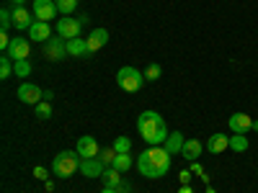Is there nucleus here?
I'll list each match as a JSON object with an SVG mask.
<instances>
[{"label": "nucleus", "instance_id": "obj_11", "mask_svg": "<svg viewBox=\"0 0 258 193\" xmlns=\"http://www.w3.org/2000/svg\"><path fill=\"white\" fill-rule=\"evenodd\" d=\"M34 21H36L34 13L26 11L24 6H16V8H13V29H16V31H29Z\"/></svg>", "mask_w": 258, "mask_h": 193}, {"label": "nucleus", "instance_id": "obj_1", "mask_svg": "<svg viewBox=\"0 0 258 193\" xmlns=\"http://www.w3.org/2000/svg\"><path fill=\"white\" fill-rule=\"evenodd\" d=\"M170 162H173V155H170L165 147H150L145 152H140L137 170H140V175H145L150 180H158V178L168 175Z\"/></svg>", "mask_w": 258, "mask_h": 193}, {"label": "nucleus", "instance_id": "obj_9", "mask_svg": "<svg viewBox=\"0 0 258 193\" xmlns=\"http://www.w3.org/2000/svg\"><path fill=\"white\" fill-rule=\"evenodd\" d=\"M31 13H34L36 21H44V24H49V21H52L59 11H57V3H54V0H34Z\"/></svg>", "mask_w": 258, "mask_h": 193}, {"label": "nucleus", "instance_id": "obj_27", "mask_svg": "<svg viewBox=\"0 0 258 193\" xmlns=\"http://www.w3.org/2000/svg\"><path fill=\"white\" fill-rule=\"evenodd\" d=\"M160 75H163V67L158 62H153L150 67L145 70V80H150V82H155V80H160Z\"/></svg>", "mask_w": 258, "mask_h": 193}, {"label": "nucleus", "instance_id": "obj_32", "mask_svg": "<svg viewBox=\"0 0 258 193\" xmlns=\"http://www.w3.org/2000/svg\"><path fill=\"white\" fill-rule=\"evenodd\" d=\"M11 39L13 36H8V31H0V49H3V52L11 47Z\"/></svg>", "mask_w": 258, "mask_h": 193}, {"label": "nucleus", "instance_id": "obj_15", "mask_svg": "<svg viewBox=\"0 0 258 193\" xmlns=\"http://www.w3.org/2000/svg\"><path fill=\"white\" fill-rule=\"evenodd\" d=\"M85 41H88L91 54H96L98 49H103L106 44H109V31H106V29H93L91 36H85Z\"/></svg>", "mask_w": 258, "mask_h": 193}, {"label": "nucleus", "instance_id": "obj_37", "mask_svg": "<svg viewBox=\"0 0 258 193\" xmlns=\"http://www.w3.org/2000/svg\"><path fill=\"white\" fill-rule=\"evenodd\" d=\"M119 193H129V183H121V188H119Z\"/></svg>", "mask_w": 258, "mask_h": 193}, {"label": "nucleus", "instance_id": "obj_33", "mask_svg": "<svg viewBox=\"0 0 258 193\" xmlns=\"http://www.w3.org/2000/svg\"><path fill=\"white\" fill-rule=\"evenodd\" d=\"M191 170H181V175H178V180H181V185H191Z\"/></svg>", "mask_w": 258, "mask_h": 193}, {"label": "nucleus", "instance_id": "obj_19", "mask_svg": "<svg viewBox=\"0 0 258 193\" xmlns=\"http://www.w3.org/2000/svg\"><path fill=\"white\" fill-rule=\"evenodd\" d=\"M183 144H186V137H183L181 132H170L163 147L168 149L170 155H181V149H183Z\"/></svg>", "mask_w": 258, "mask_h": 193}, {"label": "nucleus", "instance_id": "obj_30", "mask_svg": "<svg viewBox=\"0 0 258 193\" xmlns=\"http://www.w3.org/2000/svg\"><path fill=\"white\" fill-rule=\"evenodd\" d=\"M34 109H36V116H39V119H49V116H52V106H49V101L36 103Z\"/></svg>", "mask_w": 258, "mask_h": 193}, {"label": "nucleus", "instance_id": "obj_39", "mask_svg": "<svg viewBox=\"0 0 258 193\" xmlns=\"http://www.w3.org/2000/svg\"><path fill=\"white\" fill-rule=\"evenodd\" d=\"M101 193H119V188H103Z\"/></svg>", "mask_w": 258, "mask_h": 193}, {"label": "nucleus", "instance_id": "obj_5", "mask_svg": "<svg viewBox=\"0 0 258 193\" xmlns=\"http://www.w3.org/2000/svg\"><path fill=\"white\" fill-rule=\"evenodd\" d=\"M3 54H8L13 62L29 59V54H31V41H29L26 36H13V39H11V47H8Z\"/></svg>", "mask_w": 258, "mask_h": 193}, {"label": "nucleus", "instance_id": "obj_21", "mask_svg": "<svg viewBox=\"0 0 258 193\" xmlns=\"http://www.w3.org/2000/svg\"><path fill=\"white\" fill-rule=\"evenodd\" d=\"M135 165H137V160L132 157V152H116V160H114L111 167H116L119 173H126V170H132Z\"/></svg>", "mask_w": 258, "mask_h": 193}, {"label": "nucleus", "instance_id": "obj_38", "mask_svg": "<svg viewBox=\"0 0 258 193\" xmlns=\"http://www.w3.org/2000/svg\"><path fill=\"white\" fill-rule=\"evenodd\" d=\"M11 3H13V6H26L29 0H11Z\"/></svg>", "mask_w": 258, "mask_h": 193}, {"label": "nucleus", "instance_id": "obj_20", "mask_svg": "<svg viewBox=\"0 0 258 193\" xmlns=\"http://www.w3.org/2000/svg\"><path fill=\"white\" fill-rule=\"evenodd\" d=\"M101 180H103V188H121V173L116 167H106L103 170V175H101Z\"/></svg>", "mask_w": 258, "mask_h": 193}, {"label": "nucleus", "instance_id": "obj_4", "mask_svg": "<svg viewBox=\"0 0 258 193\" xmlns=\"http://www.w3.org/2000/svg\"><path fill=\"white\" fill-rule=\"evenodd\" d=\"M145 82H147V80H145V72H140V70H135V67H121V70L116 72V85H119L121 90H126V93L142 90Z\"/></svg>", "mask_w": 258, "mask_h": 193}, {"label": "nucleus", "instance_id": "obj_17", "mask_svg": "<svg viewBox=\"0 0 258 193\" xmlns=\"http://www.w3.org/2000/svg\"><path fill=\"white\" fill-rule=\"evenodd\" d=\"M207 149H209L212 155H222L225 149H230V137H227V134H222V132L212 134V137L207 139Z\"/></svg>", "mask_w": 258, "mask_h": 193}, {"label": "nucleus", "instance_id": "obj_6", "mask_svg": "<svg viewBox=\"0 0 258 193\" xmlns=\"http://www.w3.org/2000/svg\"><path fill=\"white\" fill-rule=\"evenodd\" d=\"M16 95H18L21 103H26V106H36V103L44 101V90H41L39 85H34V82H21Z\"/></svg>", "mask_w": 258, "mask_h": 193}, {"label": "nucleus", "instance_id": "obj_36", "mask_svg": "<svg viewBox=\"0 0 258 193\" xmlns=\"http://www.w3.org/2000/svg\"><path fill=\"white\" fill-rule=\"evenodd\" d=\"M178 193H194V190H191V185H181V188H178Z\"/></svg>", "mask_w": 258, "mask_h": 193}, {"label": "nucleus", "instance_id": "obj_8", "mask_svg": "<svg viewBox=\"0 0 258 193\" xmlns=\"http://www.w3.org/2000/svg\"><path fill=\"white\" fill-rule=\"evenodd\" d=\"M44 57L49 62H59L68 57V41H64L62 36H52L47 44H44Z\"/></svg>", "mask_w": 258, "mask_h": 193}, {"label": "nucleus", "instance_id": "obj_22", "mask_svg": "<svg viewBox=\"0 0 258 193\" xmlns=\"http://www.w3.org/2000/svg\"><path fill=\"white\" fill-rule=\"evenodd\" d=\"M248 147H250V142H248L245 134H232L230 137V149H232V152H245Z\"/></svg>", "mask_w": 258, "mask_h": 193}, {"label": "nucleus", "instance_id": "obj_16", "mask_svg": "<svg viewBox=\"0 0 258 193\" xmlns=\"http://www.w3.org/2000/svg\"><path fill=\"white\" fill-rule=\"evenodd\" d=\"M68 57H78V59H88L91 57V49H88V41L83 36L78 39H70L68 41Z\"/></svg>", "mask_w": 258, "mask_h": 193}, {"label": "nucleus", "instance_id": "obj_26", "mask_svg": "<svg viewBox=\"0 0 258 193\" xmlns=\"http://www.w3.org/2000/svg\"><path fill=\"white\" fill-rule=\"evenodd\" d=\"M13 75H16V77H29V75H31V62H29V59H21V62H16V70H13Z\"/></svg>", "mask_w": 258, "mask_h": 193}, {"label": "nucleus", "instance_id": "obj_31", "mask_svg": "<svg viewBox=\"0 0 258 193\" xmlns=\"http://www.w3.org/2000/svg\"><path fill=\"white\" fill-rule=\"evenodd\" d=\"M34 178H36V180H49V170L41 167V165H36V167H34Z\"/></svg>", "mask_w": 258, "mask_h": 193}, {"label": "nucleus", "instance_id": "obj_18", "mask_svg": "<svg viewBox=\"0 0 258 193\" xmlns=\"http://www.w3.org/2000/svg\"><path fill=\"white\" fill-rule=\"evenodd\" d=\"M199 155H202V142L199 139H186V144L181 149V157L188 160V162H197Z\"/></svg>", "mask_w": 258, "mask_h": 193}, {"label": "nucleus", "instance_id": "obj_28", "mask_svg": "<svg viewBox=\"0 0 258 193\" xmlns=\"http://www.w3.org/2000/svg\"><path fill=\"white\" fill-rule=\"evenodd\" d=\"M0 26H3V31L13 29V11H8V8L0 11Z\"/></svg>", "mask_w": 258, "mask_h": 193}, {"label": "nucleus", "instance_id": "obj_14", "mask_svg": "<svg viewBox=\"0 0 258 193\" xmlns=\"http://www.w3.org/2000/svg\"><path fill=\"white\" fill-rule=\"evenodd\" d=\"M103 170H106V165H103L98 157H91V160H83V162H80V173H83L85 178H98V180H101Z\"/></svg>", "mask_w": 258, "mask_h": 193}, {"label": "nucleus", "instance_id": "obj_29", "mask_svg": "<svg viewBox=\"0 0 258 193\" xmlns=\"http://www.w3.org/2000/svg\"><path fill=\"white\" fill-rule=\"evenodd\" d=\"M116 152H132V139L129 137H119V139H114V144H111Z\"/></svg>", "mask_w": 258, "mask_h": 193}, {"label": "nucleus", "instance_id": "obj_24", "mask_svg": "<svg viewBox=\"0 0 258 193\" xmlns=\"http://www.w3.org/2000/svg\"><path fill=\"white\" fill-rule=\"evenodd\" d=\"M54 3H57V11L62 16H73L78 11V0H54Z\"/></svg>", "mask_w": 258, "mask_h": 193}, {"label": "nucleus", "instance_id": "obj_12", "mask_svg": "<svg viewBox=\"0 0 258 193\" xmlns=\"http://www.w3.org/2000/svg\"><path fill=\"white\" fill-rule=\"evenodd\" d=\"M227 126H230L232 134H248L250 129H253V119L248 114H232L227 119Z\"/></svg>", "mask_w": 258, "mask_h": 193}, {"label": "nucleus", "instance_id": "obj_3", "mask_svg": "<svg viewBox=\"0 0 258 193\" xmlns=\"http://www.w3.org/2000/svg\"><path fill=\"white\" fill-rule=\"evenodd\" d=\"M80 162H83V157L78 152L64 149V152H57V157L52 160V173L57 178H62V180H68V178H73L80 170Z\"/></svg>", "mask_w": 258, "mask_h": 193}, {"label": "nucleus", "instance_id": "obj_41", "mask_svg": "<svg viewBox=\"0 0 258 193\" xmlns=\"http://www.w3.org/2000/svg\"><path fill=\"white\" fill-rule=\"evenodd\" d=\"M207 193H217V190H214V188H207Z\"/></svg>", "mask_w": 258, "mask_h": 193}, {"label": "nucleus", "instance_id": "obj_40", "mask_svg": "<svg viewBox=\"0 0 258 193\" xmlns=\"http://www.w3.org/2000/svg\"><path fill=\"white\" fill-rule=\"evenodd\" d=\"M253 132H258V119H253Z\"/></svg>", "mask_w": 258, "mask_h": 193}, {"label": "nucleus", "instance_id": "obj_23", "mask_svg": "<svg viewBox=\"0 0 258 193\" xmlns=\"http://www.w3.org/2000/svg\"><path fill=\"white\" fill-rule=\"evenodd\" d=\"M13 70H16V62L8 54H3V57H0V80H8L13 75Z\"/></svg>", "mask_w": 258, "mask_h": 193}, {"label": "nucleus", "instance_id": "obj_34", "mask_svg": "<svg viewBox=\"0 0 258 193\" xmlns=\"http://www.w3.org/2000/svg\"><path fill=\"white\" fill-rule=\"evenodd\" d=\"M188 170H191L194 175H202V173H204V167H202L199 162H191V167H188Z\"/></svg>", "mask_w": 258, "mask_h": 193}, {"label": "nucleus", "instance_id": "obj_10", "mask_svg": "<svg viewBox=\"0 0 258 193\" xmlns=\"http://www.w3.org/2000/svg\"><path fill=\"white\" fill-rule=\"evenodd\" d=\"M75 152H78L83 160H91V157H98L101 147H98V142H96L91 134H85V137L78 139V149H75Z\"/></svg>", "mask_w": 258, "mask_h": 193}, {"label": "nucleus", "instance_id": "obj_25", "mask_svg": "<svg viewBox=\"0 0 258 193\" xmlns=\"http://www.w3.org/2000/svg\"><path fill=\"white\" fill-rule=\"evenodd\" d=\"M98 160H101L106 167H111L114 160H116V149H114V147H103L101 152H98Z\"/></svg>", "mask_w": 258, "mask_h": 193}, {"label": "nucleus", "instance_id": "obj_7", "mask_svg": "<svg viewBox=\"0 0 258 193\" xmlns=\"http://www.w3.org/2000/svg\"><path fill=\"white\" fill-rule=\"evenodd\" d=\"M80 29H83V24H80L78 18H73V16H62L57 21V36H62L64 41L78 39L80 36Z\"/></svg>", "mask_w": 258, "mask_h": 193}, {"label": "nucleus", "instance_id": "obj_35", "mask_svg": "<svg viewBox=\"0 0 258 193\" xmlns=\"http://www.w3.org/2000/svg\"><path fill=\"white\" fill-rule=\"evenodd\" d=\"M44 190L52 193V190H54V183H52V180H44Z\"/></svg>", "mask_w": 258, "mask_h": 193}, {"label": "nucleus", "instance_id": "obj_13", "mask_svg": "<svg viewBox=\"0 0 258 193\" xmlns=\"http://www.w3.org/2000/svg\"><path fill=\"white\" fill-rule=\"evenodd\" d=\"M29 36H31V41L47 44V41L52 39V26H49V24H44V21H34L31 29H29Z\"/></svg>", "mask_w": 258, "mask_h": 193}, {"label": "nucleus", "instance_id": "obj_2", "mask_svg": "<svg viewBox=\"0 0 258 193\" xmlns=\"http://www.w3.org/2000/svg\"><path fill=\"white\" fill-rule=\"evenodd\" d=\"M137 132L150 147H163L168 134H170L165 126V119L158 111H142L137 119Z\"/></svg>", "mask_w": 258, "mask_h": 193}]
</instances>
